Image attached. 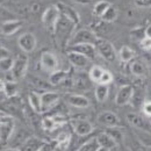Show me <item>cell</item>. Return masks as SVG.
Returning <instances> with one entry per match:
<instances>
[{
	"label": "cell",
	"instance_id": "836d02e7",
	"mask_svg": "<svg viewBox=\"0 0 151 151\" xmlns=\"http://www.w3.org/2000/svg\"><path fill=\"white\" fill-rule=\"evenodd\" d=\"M104 69L101 68V66H98V65H94V66H92L91 68V70H90V73H88V77H90V79L92 80V81H94V83H99L100 81V79H101V76L104 73Z\"/></svg>",
	"mask_w": 151,
	"mask_h": 151
},
{
	"label": "cell",
	"instance_id": "cb8c5ba5",
	"mask_svg": "<svg viewBox=\"0 0 151 151\" xmlns=\"http://www.w3.org/2000/svg\"><path fill=\"white\" fill-rule=\"evenodd\" d=\"M28 102L32 108V111L36 113H42V95H40L37 92H30L28 94Z\"/></svg>",
	"mask_w": 151,
	"mask_h": 151
},
{
	"label": "cell",
	"instance_id": "e575fe53",
	"mask_svg": "<svg viewBox=\"0 0 151 151\" xmlns=\"http://www.w3.org/2000/svg\"><path fill=\"white\" fill-rule=\"evenodd\" d=\"M13 64H14V59H13L12 57L0 58V70H1V72H8V71H12V69H13Z\"/></svg>",
	"mask_w": 151,
	"mask_h": 151
},
{
	"label": "cell",
	"instance_id": "5bb4252c",
	"mask_svg": "<svg viewBox=\"0 0 151 151\" xmlns=\"http://www.w3.org/2000/svg\"><path fill=\"white\" fill-rule=\"evenodd\" d=\"M98 122L101 123L102 126L107 127V128L120 127L121 126L120 117L116 114H114L113 112H109V111H105V112L99 114L98 115Z\"/></svg>",
	"mask_w": 151,
	"mask_h": 151
},
{
	"label": "cell",
	"instance_id": "603a6c76",
	"mask_svg": "<svg viewBox=\"0 0 151 151\" xmlns=\"http://www.w3.org/2000/svg\"><path fill=\"white\" fill-rule=\"evenodd\" d=\"M71 73V70L64 71V70H56L54 72H51V75L49 77V84L56 86V85H62Z\"/></svg>",
	"mask_w": 151,
	"mask_h": 151
},
{
	"label": "cell",
	"instance_id": "b9f144b4",
	"mask_svg": "<svg viewBox=\"0 0 151 151\" xmlns=\"http://www.w3.org/2000/svg\"><path fill=\"white\" fill-rule=\"evenodd\" d=\"M139 45L143 50H151V38L150 37H145L142 38L139 41Z\"/></svg>",
	"mask_w": 151,
	"mask_h": 151
},
{
	"label": "cell",
	"instance_id": "277c9868",
	"mask_svg": "<svg viewBox=\"0 0 151 151\" xmlns=\"http://www.w3.org/2000/svg\"><path fill=\"white\" fill-rule=\"evenodd\" d=\"M95 48H96L98 54L104 59H106L107 62H114L117 57L113 44L105 38L98 37L96 42H95Z\"/></svg>",
	"mask_w": 151,
	"mask_h": 151
},
{
	"label": "cell",
	"instance_id": "f35d334b",
	"mask_svg": "<svg viewBox=\"0 0 151 151\" xmlns=\"http://www.w3.org/2000/svg\"><path fill=\"white\" fill-rule=\"evenodd\" d=\"M51 117L54 119V121L56 122L57 124L60 127V126H63V124H65L69 120H68V117L65 116V115H63L62 113H55L54 115H51Z\"/></svg>",
	"mask_w": 151,
	"mask_h": 151
},
{
	"label": "cell",
	"instance_id": "2e32d148",
	"mask_svg": "<svg viewBox=\"0 0 151 151\" xmlns=\"http://www.w3.org/2000/svg\"><path fill=\"white\" fill-rule=\"evenodd\" d=\"M56 5L57 7H58V9H59V13H60L62 17L71 20L76 26L80 22V17H79L78 12L76 11L73 7H71V6L66 5V4H63V2H57Z\"/></svg>",
	"mask_w": 151,
	"mask_h": 151
},
{
	"label": "cell",
	"instance_id": "74e56055",
	"mask_svg": "<svg viewBox=\"0 0 151 151\" xmlns=\"http://www.w3.org/2000/svg\"><path fill=\"white\" fill-rule=\"evenodd\" d=\"M29 79H30V81L33 83V85L38 87V88L47 90V88L49 87V85H51V84H48V85H47V83H45L44 80H42V79H40V78H36V77H30Z\"/></svg>",
	"mask_w": 151,
	"mask_h": 151
},
{
	"label": "cell",
	"instance_id": "8d00e7d4",
	"mask_svg": "<svg viewBox=\"0 0 151 151\" xmlns=\"http://www.w3.org/2000/svg\"><path fill=\"white\" fill-rule=\"evenodd\" d=\"M114 80V77L112 75V72L111 71H108V70H105L104 71V73L101 76V79H100V81L98 83V84H104V85H109V84H112V81Z\"/></svg>",
	"mask_w": 151,
	"mask_h": 151
},
{
	"label": "cell",
	"instance_id": "ac0fdd59",
	"mask_svg": "<svg viewBox=\"0 0 151 151\" xmlns=\"http://www.w3.org/2000/svg\"><path fill=\"white\" fill-rule=\"evenodd\" d=\"M68 59L76 69H85L90 64V58L75 51H68Z\"/></svg>",
	"mask_w": 151,
	"mask_h": 151
},
{
	"label": "cell",
	"instance_id": "7402d4cb",
	"mask_svg": "<svg viewBox=\"0 0 151 151\" xmlns=\"http://www.w3.org/2000/svg\"><path fill=\"white\" fill-rule=\"evenodd\" d=\"M96 141H98V143L101 148H105V149H108V150L117 147V142L107 132H100L96 136Z\"/></svg>",
	"mask_w": 151,
	"mask_h": 151
},
{
	"label": "cell",
	"instance_id": "4dcf8cb0",
	"mask_svg": "<svg viewBox=\"0 0 151 151\" xmlns=\"http://www.w3.org/2000/svg\"><path fill=\"white\" fill-rule=\"evenodd\" d=\"M90 85V81L87 80V78L84 76V73H79L76 76V78L73 79V86L78 90H85Z\"/></svg>",
	"mask_w": 151,
	"mask_h": 151
},
{
	"label": "cell",
	"instance_id": "60d3db41",
	"mask_svg": "<svg viewBox=\"0 0 151 151\" xmlns=\"http://www.w3.org/2000/svg\"><path fill=\"white\" fill-rule=\"evenodd\" d=\"M141 109H142V113L144 114L147 117L151 119V100H145Z\"/></svg>",
	"mask_w": 151,
	"mask_h": 151
},
{
	"label": "cell",
	"instance_id": "5b68a950",
	"mask_svg": "<svg viewBox=\"0 0 151 151\" xmlns=\"http://www.w3.org/2000/svg\"><path fill=\"white\" fill-rule=\"evenodd\" d=\"M70 123H71V127H72L73 132L80 137L87 136L94 130L93 124L85 117H80V116L72 117V119H70Z\"/></svg>",
	"mask_w": 151,
	"mask_h": 151
},
{
	"label": "cell",
	"instance_id": "f546056e",
	"mask_svg": "<svg viewBox=\"0 0 151 151\" xmlns=\"http://www.w3.org/2000/svg\"><path fill=\"white\" fill-rule=\"evenodd\" d=\"M117 15H119V11L117 8L114 6V5H111L108 7V9L104 13V15L101 17V19L104 20L105 22H113L117 19Z\"/></svg>",
	"mask_w": 151,
	"mask_h": 151
},
{
	"label": "cell",
	"instance_id": "7c38bea8",
	"mask_svg": "<svg viewBox=\"0 0 151 151\" xmlns=\"http://www.w3.org/2000/svg\"><path fill=\"white\" fill-rule=\"evenodd\" d=\"M42 69L47 72H54L58 68V59L56 55H54L50 51H45L41 55V62H40Z\"/></svg>",
	"mask_w": 151,
	"mask_h": 151
},
{
	"label": "cell",
	"instance_id": "ee69618b",
	"mask_svg": "<svg viewBox=\"0 0 151 151\" xmlns=\"http://www.w3.org/2000/svg\"><path fill=\"white\" fill-rule=\"evenodd\" d=\"M56 144H57L56 141H55L54 143H51V142H45V143L41 147V149H40L38 151H52Z\"/></svg>",
	"mask_w": 151,
	"mask_h": 151
},
{
	"label": "cell",
	"instance_id": "30bf717a",
	"mask_svg": "<svg viewBox=\"0 0 151 151\" xmlns=\"http://www.w3.org/2000/svg\"><path fill=\"white\" fill-rule=\"evenodd\" d=\"M142 83V78H137V84L134 86V94L132 98V107H138V108H142L144 101H145V88H144V85L141 84Z\"/></svg>",
	"mask_w": 151,
	"mask_h": 151
},
{
	"label": "cell",
	"instance_id": "4fadbf2b",
	"mask_svg": "<svg viewBox=\"0 0 151 151\" xmlns=\"http://www.w3.org/2000/svg\"><path fill=\"white\" fill-rule=\"evenodd\" d=\"M69 51H75L78 54H81L84 56L88 57L90 59L95 58L98 51L95 48V44H91V43H81V44H75V45H70L68 48Z\"/></svg>",
	"mask_w": 151,
	"mask_h": 151
},
{
	"label": "cell",
	"instance_id": "c3c4849f",
	"mask_svg": "<svg viewBox=\"0 0 151 151\" xmlns=\"http://www.w3.org/2000/svg\"><path fill=\"white\" fill-rule=\"evenodd\" d=\"M144 30H145V36L151 38V24H150V26H148V27H147Z\"/></svg>",
	"mask_w": 151,
	"mask_h": 151
},
{
	"label": "cell",
	"instance_id": "52a82bcc",
	"mask_svg": "<svg viewBox=\"0 0 151 151\" xmlns=\"http://www.w3.org/2000/svg\"><path fill=\"white\" fill-rule=\"evenodd\" d=\"M127 120L132 128L151 132V121L149 117H144L137 113H129L127 115Z\"/></svg>",
	"mask_w": 151,
	"mask_h": 151
},
{
	"label": "cell",
	"instance_id": "816d5d0a",
	"mask_svg": "<svg viewBox=\"0 0 151 151\" xmlns=\"http://www.w3.org/2000/svg\"><path fill=\"white\" fill-rule=\"evenodd\" d=\"M109 151H120V150L117 149V147H115V148H113V149H111Z\"/></svg>",
	"mask_w": 151,
	"mask_h": 151
},
{
	"label": "cell",
	"instance_id": "4316f807",
	"mask_svg": "<svg viewBox=\"0 0 151 151\" xmlns=\"http://www.w3.org/2000/svg\"><path fill=\"white\" fill-rule=\"evenodd\" d=\"M101 147L99 145L98 141H96V137H92L91 139L84 142L83 144H80L78 147L77 151H98Z\"/></svg>",
	"mask_w": 151,
	"mask_h": 151
},
{
	"label": "cell",
	"instance_id": "7dc6e473",
	"mask_svg": "<svg viewBox=\"0 0 151 151\" xmlns=\"http://www.w3.org/2000/svg\"><path fill=\"white\" fill-rule=\"evenodd\" d=\"M77 2H79V4H83V5H88V4H92V2H94L95 0H75Z\"/></svg>",
	"mask_w": 151,
	"mask_h": 151
},
{
	"label": "cell",
	"instance_id": "7a4b0ae2",
	"mask_svg": "<svg viewBox=\"0 0 151 151\" xmlns=\"http://www.w3.org/2000/svg\"><path fill=\"white\" fill-rule=\"evenodd\" d=\"M15 130V121L14 117L11 115H5L1 113L0 119V139H1V145L5 147L8 141L12 138Z\"/></svg>",
	"mask_w": 151,
	"mask_h": 151
},
{
	"label": "cell",
	"instance_id": "3957f363",
	"mask_svg": "<svg viewBox=\"0 0 151 151\" xmlns=\"http://www.w3.org/2000/svg\"><path fill=\"white\" fill-rule=\"evenodd\" d=\"M59 18H60V13H59L57 5H52V6H49L45 8V11L43 12V15H42V22L49 33L54 34Z\"/></svg>",
	"mask_w": 151,
	"mask_h": 151
},
{
	"label": "cell",
	"instance_id": "e0dca14e",
	"mask_svg": "<svg viewBox=\"0 0 151 151\" xmlns=\"http://www.w3.org/2000/svg\"><path fill=\"white\" fill-rule=\"evenodd\" d=\"M22 26H23V21L19 19L2 21L1 22V33L6 36H11V35L15 34Z\"/></svg>",
	"mask_w": 151,
	"mask_h": 151
},
{
	"label": "cell",
	"instance_id": "44dd1931",
	"mask_svg": "<svg viewBox=\"0 0 151 151\" xmlns=\"http://www.w3.org/2000/svg\"><path fill=\"white\" fill-rule=\"evenodd\" d=\"M129 71L136 78H143L148 75V68L145 63L141 59H134L129 65Z\"/></svg>",
	"mask_w": 151,
	"mask_h": 151
},
{
	"label": "cell",
	"instance_id": "d6986e66",
	"mask_svg": "<svg viewBox=\"0 0 151 151\" xmlns=\"http://www.w3.org/2000/svg\"><path fill=\"white\" fill-rule=\"evenodd\" d=\"M65 100L76 108H87L90 106V100L81 94H68L65 95Z\"/></svg>",
	"mask_w": 151,
	"mask_h": 151
},
{
	"label": "cell",
	"instance_id": "8992f818",
	"mask_svg": "<svg viewBox=\"0 0 151 151\" xmlns=\"http://www.w3.org/2000/svg\"><path fill=\"white\" fill-rule=\"evenodd\" d=\"M96 35L92 30L90 29H80L78 30L76 34L72 35V37L70 40V45H75V44H81V43H91V44H95L96 42Z\"/></svg>",
	"mask_w": 151,
	"mask_h": 151
},
{
	"label": "cell",
	"instance_id": "6da1fadb",
	"mask_svg": "<svg viewBox=\"0 0 151 151\" xmlns=\"http://www.w3.org/2000/svg\"><path fill=\"white\" fill-rule=\"evenodd\" d=\"M75 27L76 24L71 20L66 19V18L60 15V18H59L58 22H57L56 29L54 32V36L56 38L57 43L62 48L69 47L70 40L72 37V32H73Z\"/></svg>",
	"mask_w": 151,
	"mask_h": 151
},
{
	"label": "cell",
	"instance_id": "ffe728a7",
	"mask_svg": "<svg viewBox=\"0 0 151 151\" xmlns=\"http://www.w3.org/2000/svg\"><path fill=\"white\" fill-rule=\"evenodd\" d=\"M44 143H45V141H43L38 137L29 136L20 147V151H38Z\"/></svg>",
	"mask_w": 151,
	"mask_h": 151
},
{
	"label": "cell",
	"instance_id": "7bdbcfd3",
	"mask_svg": "<svg viewBox=\"0 0 151 151\" xmlns=\"http://www.w3.org/2000/svg\"><path fill=\"white\" fill-rule=\"evenodd\" d=\"M134 4L139 8H150L151 0H134Z\"/></svg>",
	"mask_w": 151,
	"mask_h": 151
},
{
	"label": "cell",
	"instance_id": "8fae6325",
	"mask_svg": "<svg viewBox=\"0 0 151 151\" xmlns=\"http://www.w3.org/2000/svg\"><path fill=\"white\" fill-rule=\"evenodd\" d=\"M42 95V113L51 111L60 100V95L57 92L45 91Z\"/></svg>",
	"mask_w": 151,
	"mask_h": 151
},
{
	"label": "cell",
	"instance_id": "ab89813d",
	"mask_svg": "<svg viewBox=\"0 0 151 151\" xmlns=\"http://www.w3.org/2000/svg\"><path fill=\"white\" fill-rule=\"evenodd\" d=\"M130 151H149V148H147L145 145H143L138 139L136 142H132L129 147Z\"/></svg>",
	"mask_w": 151,
	"mask_h": 151
},
{
	"label": "cell",
	"instance_id": "484cf974",
	"mask_svg": "<svg viewBox=\"0 0 151 151\" xmlns=\"http://www.w3.org/2000/svg\"><path fill=\"white\" fill-rule=\"evenodd\" d=\"M109 95V85L98 84L95 87V98L99 102H105Z\"/></svg>",
	"mask_w": 151,
	"mask_h": 151
},
{
	"label": "cell",
	"instance_id": "83f0119b",
	"mask_svg": "<svg viewBox=\"0 0 151 151\" xmlns=\"http://www.w3.org/2000/svg\"><path fill=\"white\" fill-rule=\"evenodd\" d=\"M112 4L107 0H99L94 4V8H93V13H94L95 17L98 18H101L104 15V13L108 9V7L111 6Z\"/></svg>",
	"mask_w": 151,
	"mask_h": 151
},
{
	"label": "cell",
	"instance_id": "d6a6232c",
	"mask_svg": "<svg viewBox=\"0 0 151 151\" xmlns=\"http://www.w3.org/2000/svg\"><path fill=\"white\" fill-rule=\"evenodd\" d=\"M1 85L4 86L5 88V92L7 98H11V96H14L18 93V86H17V83L15 81H1Z\"/></svg>",
	"mask_w": 151,
	"mask_h": 151
},
{
	"label": "cell",
	"instance_id": "f6af8a7d",
	"mask_svg": "<svg viewBox=\"0 0 151 151\" xmlns=\"http://www.w3.org/2000/svg\"><path fill=\"white\" fill-rule=\"evenodd\" d=\"M70 142H71V141H70ZM70 142H65V143H58V142H57V144L55 145V148H54L52 151H66L69 144H70Z\"/></svg>",
	"mask_w": 151,
	"mask_h": 151
},
{
	"label": "cell",
	"instance_id": "9c48e42d",
	"mask_svg": "<svg viewBox=\"0 0 151 151\" xmlns=\"http://www.w3.org/2000/svg\"><path fill=\"white\" fill-rule=\"evenodd\" d=\"M27 69H28V57L18 55V57L14 59V64L12 69V73L14 76L15 80L22 79L27 73Z\"/></svg>",
	"mask_w": 151,
	"mask_h": 151
},
{
	"label": "cell",
	"instance_id": "d590c367",
	"mask_svg": "<svg viewBox=\"0 0 151 151\" xmlns=\"http://www.w3.org/2000/svg\"><path fill=\"white\" fill-rule=\"evenodd\" d=\"M106 132H108L112 137H113L114 139L117 142V144H119V142H121L122 139H123V135H122V132L120 130V127H112V128H107V130Z\"/></svg>",
	"mask_w": 151,
	"mask_h": 151
},
{
	"label": "cell",
	"instance_id": "bcb514c9",
	"mask_svg": "<svg viewBox=\"0 0 151 151\" xmlns=\"http://www.w3.org/2000/svg\"><path fill=\"white\" fill-rule=\"evenodd\" d=\"M7 57H11L9 50L6 49L5 47H1L0 48V58H7Z\"/></svg>",
	"mask_w": 151,
	"mask_h": 151
},
{
	"label": "cell",
	"instance_id": "f5cc1de1",
	"mask_svg": "<svg viewBox=\"0 0 151 151\" xmlns=\"http://www.w3.org/2000/svg\"><path fill=\"white\" fill-rule=\"evenodd\" d=\"M149 151H151V149H149Z\"/></svg>",
	"mask_w": 151,
	"mask_h": 151
},
{
	"label": "cell",
	"instance_id": "f1b7e54d",
	"mask_svg": "<svg viewBox=\"0 0 151 151\" xmlns=\"http://www.w3.org/2000/svg\"><path fill=\"white\" fill-rule=\"evenodd\" d=\"M136 137L138 138V141L145 145L147 148L151 149V132H145V130H139V129H136Z\"/></svg>",
	"mask_w": 151,
	"mask_h": 151
},
{
	"label": "cell",
	"instance_id": "1f68e13d",
	"mask_svg": "<svg viewBox=\"0 0 151 151\" xmlns=\"http://www.w3.org/2000/svg\"><path fill=\"white\" fill-rule=\"evenodd\" d=\"M41 124H42V128L47 132H52L57 129L59 126L57 124L56 122L54 121V119L51 116H44L42 120H41Z\"/></svg>",
	"mask_w": 151,
	"mask_h": 151
},
{
	"label": "cell",
	"instance_id": "681fc988",
	"mask_svg": "<svg viewBox=\"0 0 151 151\" xmlns=\"http://www.w3.org/2000/svg\"><path fill=\"white\" fill-rule=\"evenodd\" d=\"M2 151H20V148H15V147H12V148H8V149H5Z\"/></svg>",
	"mask_w": 151,
	"mask_h": 151
},
{
	"label": "cell",
	"instance_id": "9a60e30c",
	"mask_svg": "<svg viewBox=\"0 0 151 151\" xmlns=\"http://www.w3.org/2000/svg\"><path fill=\"white\" fill-rule=\"evenodd\" d=\"M18 43L24 52H33L36 48V37L32 33H24L19 37Z\"/></svg>",
	"mask_w": 151,
	"mask_h": 151
},
{
	"label": "cell",
	"instance_id": "d4e9b609",
	"mask_svg": "<svg viewBox=\"0 0 151 151\" xmlns=\"http://www.w3.org/2000/svg\"><path fill=\"white\" fill-rule=\"evenodd\" d=\"M136 56V52L132 50L130 47L123 45L119 51V58L122 63H129Z\"/></svg>",
	"mask_w": 151,
	"mask_h": 151
},
{
	"label": "cell",
	"instance_id": "ba28073f",
	"mask_svg": "<svg viewBox=\"0 0 151 151\" xmlns=\"http://www.w3.org/2000/svg\"><path fill=\"white\" fill-rule=\"evenodd\" d=\"M132 94H134V85L130 84H123L120 86L116 96H115V102L117 106H124L130 104Z\"/></svg>",
	"mask_w": 151,
	"mask_h": 151
},
{
	"label": "cell",
	"instance_id": "f907efd6",
	"mask_svg": "<svg viewBox=\"0 0 151 151\" xmlns=\"http://www.w3.org/2000/svg\"><path fill=\"white\" fill-rule=\"evenodd\" d=\"M98 151H109V150H108V149H105V148H100Z\"/></svg>",
	"mask_w": 151,
	"mask_h": 151
}]
</instances>
